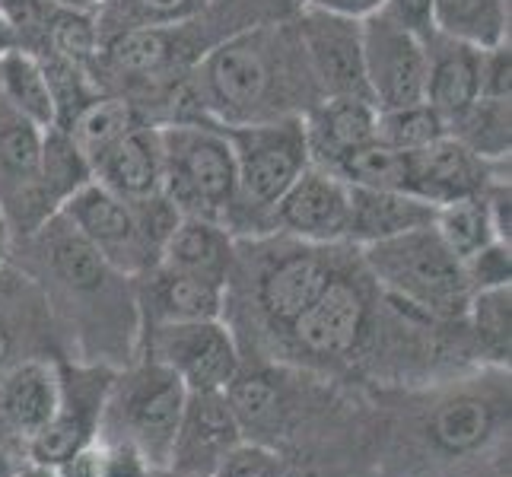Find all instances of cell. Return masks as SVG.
<instances>
[{
    "mask_svg": "<svg viewBox=\"0 0 512 477\" xmlns=\"http://www.w3.org/2000/svg\"><path fill=\"white\" fill-rule=\"evenodd\" d=\"M10 261L39 280L70 360L121 369L140 357L134 277L112 268L64 214L16 239Z\"/></svg>",
    "mask_w": 512,
    "mask_h": 477,
    "instance_id": "1",
    "label": "cell"
},
{
    "mask_svg": "<svg viewBox=\"0 0 512 477\" xmlns=\"http://www.w3.org/2000/svg\"><path fill=\"white\" fill-rule=\"evenodd\" d=\"M191 93L201 121L220 128L306 118L322 102L296 13L229 35L191 70Z\"/></svg>",
    "mask_w": 512,
    "mask_h": 477,
    "instance_id": "2",
    "label": "cell"
},
{
    "mask_svg": "<svg viewBox=\"0 0 512 477\" xmlns=\"http://www.w3.org/2000/svg\"><path fill=\"white\" fill-rule=\"evenodd\" d=\"M338 245H309L280 233L236 239L233 271L226 277L223 322L239 350L271 360L287 328L328 280Z\"/></svg>",
    "mask_w": 512,
    "mask_h": 477,
    "instance_id": "3",
    "label": "cell"
},
{
    "mask_svg": "<svg viewBox=\"0 0 512 477\" xmlns=\"http://www.w3.org/2000/svg\"><path fill=\"white\" fill-rule=\"evenodd\" d=\"M382 315V290L366 271L360 249L341 242L322 290L299 312L271 363L296 369H344L369 360Z\"/></svg>",
    "mask_w": 512,
    "mask_h": 477,
    "instance_id": "4",
    "label": "cell"
},
{
    "mask_svg": "<svg viewBox=\"0 0 512 477\" xmlns=\"http://www.w3.org/2000/svg\"><path fill=\"white\" fill-rule=\"evenodd\" d=\"M366 271L379 290L436 322H462L471 303V284L462 258L439 239L433 226L360 249Z\"/></svg>",
    "mask_w": 512,
    "mask_h": 477,
    "instance_id": "5",
    "label": "cell"
},
{
    "mask_svg": "<svg viewBox=\"0 0 512 477\" xmlns=\"http://www.w3.org/2000/svg\"><path fill=\"white\" fill-rule=\"evenodd\" d=\"M223 134L236 159V207L226 223L229 236L249 239L271 233L274 204L312 166L303 118L223 128Z\"/></svg>",
    "mask_w": 512,
    "mask_h": 477,
    "instance_id": "6",
    "label": "cell"
},
{
    "mask_svg": "<svg viewBox=\"0 0 512 477\" xmlns=\"http://www.w3.org/2000/svg\"><path fill=\"white\" fill-rule=\"evenodd\" d=\"M188 388L169 366L137 357L115 369L102 411L99 439L131 446L150 471L169 468L172 443L179 433Z\"/></svg>",
    "mask_w": 512,
    "mask_h": 477,
    "instance_id": "7",
    "label": "cell"
},
{
    "mask_svg": "<svg viewBox=\"0 0 512 477\" xmlns=\"http://www.w3.org/2000/svg\"><path fill=\"white\" fill-rule=\"evenodd\" d=\"M61 214L77 226V233L93 249L128 277L147 274L160 261L163 242L182 220V214L169 204L166 194L144 201H125L99 182L83 185L70 198Z\"/></svg>",
    "mask_w": 512,
    "mask_h": 477,
    "instance_id": "8",
    "label": "cell"
},
{
    "mask_svg": "<svg viewBox=\"0 0 512 477\" xmlns=\"http://www.w3.org/2000/svg\"><path fill=\"white\" fill-rule=\"evenodd\" d=\"M163 140V194L182 217L229 223L236 207V159L223 128L210 121H169Z\"/></svg>",
    "mask_w": 512,
    "mask_h": 477,
    "instance_id": "9",
    "label": "cell"
},
{
    "mask_svg": "<svg viewBox=\"0 0 512 477\" xmlns=\"http://www.w3.org/2000/svg\"><path fill=\"white\" fill-rule=\"evenodd\" d=\"M115 379L112 366L58 360V408L45 427L29 439L26 462L58 471L70 458L99 439L102 411Z\"/></svg>",
    "mask_w": 512,
    "mask_h": 477,
    "instance_id": "10",
    "label": "cell"
},
{
    "mask_svg": "<svg viewBox=\"0 0 512 477\" xmlns=\"http://www.w3.org/2000/svg\"><path fill=\"white\" fill-rule=\"evenodd\" d=\"M140 357L169 366L188 392H223L242 369V350L223 318L140 331Z\"/></svg>",
    "mask_w": 512,
    "mask_h": 477,
    "instance_id": "11",
    "label": "cell"
},
{
    "mask_svg": "<svg viewBox=\"0 0 512 477\" xmlns=\"http://www.w3.org/2000/svg\"><path fill=\"white\" fill-rule=\"evenodd\" d=\"M509 423V369H493V379L458 385L439 395L427 417L423 436L433 452L446 458H468L484 452Z\"/></svg>",
    "mask_w": 512,
    "mask_h": 477,
    "instance_id": "12",
    "label": "cell"
},
{
    "mask_svg": "<svg viewBox=\"0 0 512 477\" xmlns=\"http://www.w3.org/2000/svg\"><path fill=\"white\" fill-rule=\"evenodd\" d=\"M42 140L45 131L16 112L0 93V210L10 223L13 242L61 214L39 179Z\"/></svg>",
    "mask_w": 512,
    "mask_h": 477,
    "instance_id": "13",
    "label": "cell"
},
{
    "mask_svg": "<svg viewBox=\"0 0 512 477\" xmlns=\"http://www.w3.org/2000/svg\"><path fill=\"white\" fill-rule=\"evenodd\" d=\"M29 360H70L58 318L39 280L20 264H0V373Z\"/></svg>",
    "mask_w": 512,
    "mask_h": 477,
    "instance_id": "14",
    "label": "cell"
},
{
    "mask_svg": "<svg viewBox=\"0 0 512 477\" xmlns=\"http://www.w3.org/2000/svg\"><path fill=\"white\" fill-rule=\"evenodd\" d=\"M360 26L366 86L376 109H398V105L423 102L427 51H423L420 35L388 20L385 13H373Z\"/></svg>",
    "mask_w": 512,
    "mask_h": 477,
    "instance_id": "15",
    "label": "cell"
},
{
    "mask_svg": "<svg viewBox=\"0 0 512 477\" xmlns=\"http://www.w3.org/2000/svg\"><path fill=\"white\" fill-rule=\"evenodd\" d=\"M296 29L306 48L309 70L322 90V99L325 96L369 99L366 67H363V26L357 20L299 7Z\"/></svg>",
    "mask_w": 512,
    "mask_h": 477,
    "instance_id": "16",
    "label": "cell"
},
{
    "mask_svg": "<svg viewBox=\"0 0 512 477\" xmlns=\"http://www.w3.org/2000/svg\"><path fill=\"white\" fill-rule=\"evenodd\" d=\"M350 217V185L334 172L309 166L271 210V233L309 245H341Z\"/></svg>",
    "mask_w": 512,
    "mask_h": 477,
    "instance_id": "17",
    "label": "cell"
},
{
    "mask_svg": "<svg viewBox=\"0 0 512 477\" xmlns=\"http://www.w3.org/2000/svg\"><path fill=\"white\" fill-rule=\"evenodd\" d=\"M239 443H245V436L226 392H188L169 468L188 477H214L220 462Z\"/></svg>",
    "mask_w": 512,
    "mask_h": 477,
    "instance_id": "18",
    "label": "cell"
},
{
    "mask_svg": "<svg viewBox=\"0 0 512 477\" xmlns=\"http://www.w3.org/2000/svg\"><path fill=\"white\" fill-rule=\"evenodd\" d=\"M503 172H509V163H487L446 134L436 144L411 153L408 194L433 207H443L481 194Z\"/></svg>",
    "mask_w": 512,
    "mask_h": 477,
    "instance_id": "19",
    "label": "cell"
},
{
    "mask_svg": "<svg viewBox=\"0 0 512 477\" xmlns=\"http://www.w3.org/2000/svg\"><path fill=\"white\" fill-rule=\"evenodd\" d=\"M58 408V360H29L0 373V443L26 462L29 439Z\"/></svg>",
    "mask_w": 512,
    "mask_h": 477,
    "instance_id": "20",
    "label": "cell"
},
{
    "mask_svg": "<svg viewBox=\"0 0 512 477\" xmlns=\"http://www.w3.org/2000/svg\"><path fill=\"white\" fill-rule=\"evenodd\" d=\"M134 293L140 309V331L153 325L223 318V284L185 271H172L160 261L147 274L134 277Z\"/></svg>",
    "mask_w": 512,
    "mask_h": 477,
    "instance_id": "21",
    "label": "cell"
},
{
    "mask_svg": "<svg viewBox=\"0 0 512 477\" xmlns=\"http://www.w3.org/2000/svg\"><path fill=\"white\" fill-rule=\"evenodd\" d=\"M309 163L334 172L344 159L376 140V105L357 96H325L303 118Z\"/></svg>",
    "mask_w": 512,
    "mask_h": 477,
    "instance_id": "22",
    "label": "cell"
},
{
    "mask_svg": "<svg viewBox=\"0 0 512 477\" xmlns=\"http://www.w3.org/2000/svg\"><path fill=\"white\" fill-rule=\"evenodd\" d=\"M93 182L125 201L163 194V140L160 125H140L93 159Z\"/></svg>",
    "mask_w": 512,
    "mask_h": 477,
    "instance_id": "23",
    "label": "cell"
},
{
    "mask_svg": "<svg viewBox=\"0 0 512 477\" xmlns=\"http://www.w3.org/2000/svg\"><path fill=\"white\" fill-rule=\"evenodd\" d=\"M436 207L414 198L408 191L382 188H350V217L344 242L366 249L385 239H395L420 226H433Z\"/></svg>",
    "mask_w": 512,
    "mask_h": 477,
    "instance_id": "24",
    "label": "cell"
},
{
    "mask_svg": "<svg viewBox=\"0 0 512 477\" xmlns=\"http://www.w3.org/2000/svg\"><path fill=\"white\" fill-rule=\"evenodd\" d=\"M427 51V86H423V102L449 121L462 115L468 105L478 99V61L481 48L458 42L452 35L430 32L423 39Z\"/></svg>",
    "mask_w": 512,
    "mask_h": 477,
    "instance_id": "25",
    "label": "cell"
},
{
    "mask_svg": "<svg viewBox=\"0 0 512 477\" xmlns=\"http://www.w3.org/2000/svg\"><path fill=\"white\" fill-rule=\"evenodd\" d=\"M233 258L236 239L229 236V229L198 217H182L175 223L160 252V264H166V268L217 280L223 287L229 271H233Z\"/></svg>",
    "mask_w": 512,
    "mask_h": 477,
    "instance_id": "26",
    "label": "cell"
},
{
    "mask_svg": "<svg viewBox=\"0 0 512 477\" xmlns=\"http://www.w3.org/2000/svg\"><path fill=\"white\" fill-rule=\"evenodd\" d=\"M226 401L233 408L239 430L245 436V443H261L264 446V433H277L284 427L287 417V388L280 382L277 369L258 366V369H239L236 379L226 388Z\"/></svg>",
    "mask_w": 512,
    "mask_h": 477,
    "instance_id": "27",
    "label": "cell"
},
{
    "mask_svg": "<svg viewBox=\"0 0 512 477\" xmlns=\"http://www.w3.org/2000/svg\"><path fill=\"white\" fill-rule=\"evenodd\" d=\"M471 357L487 369H509L512 357V293L509 287L478 290L465 312Z\"/></svg>",
    "mask_w": 512,
    "mask_h": 477,
    "instance_id": "28",
    "label": "cell"
},
{
    "mask_svg": "<svg viewBox=\"0 0 512 477\" xmlns=\"http://www.w3.org/2000/svg\"><path fill=\"white\" fill-rule=\"evenodd\" d=\"M0 93L16 112L26 115L35 128H55L58 109L51 96V83L45 77L42 61L26 48H7L0 51Z\"/></svg>",
    "mask_w": 512,
    "mask_h": 477,
    "instance_id": "29",
    "label": "cell"
},
{
    "mask_svg": "<svg viewBox=\"0 0 512 477\" xmlns=\"http://www.w3.org/2000/svg\"><path fill=\"white\" fill-rule=\"evenodd\" d=\"M140 125H153V121H147V115L140 112L131 99L118 93H99L96 99L86 102L74 115V121L61 131L70 134V140L83 150V156L90 159V166H93V159L102 150H109L115 140H121Z\"/></svg>",
    "mask_w": 512,
    "mask_h": 477,
    "instance_id": "30",
    "label": "cell"
},
{
    "mask_svg": "<svg viewBox=\"0 0 512 477\" xmlns=\"http://www.w3.org/2000/svg\"><path fill=\"white\" fill-rule=\"evenodd\" d=\"M436 32L474 48L509 42V0H433Z\"/></svg>",
    "mask_w": 512,
    "mask_h": 477,
    "instance_id": "31",
    "label": "cell"
},
{
    "mask_svg": "<svg viewBox=\"0 0 512 477\" xmlns=\"http://www.w3.org/2000/svg\"><path fill=\"white\" fill-rule=\"evenodd\" d=\"M449 137L465 144L487 163H509L512 150V109L509 99L478 96L468 109L449 121Z\"/></svg>",
    "mask_w": 512,
    "mask_h": 477,
    "instance_id": "32",
    "label": "cell"
},
{
    "mask_svg": "<svg viewBox=\"0 0 512 477\" xmlns=\"http://www.w3.org/2000/svg\"><path fill=\"white\" fill-rule=\"evenodd\" d=\"M207 0H99L96 26L99 42L118 32L147 29V26H172L198 16Z\"/></svg>",
    "mask_w": 512,
    "mask_h": 477,
    "instance_id": "33",
    "label": "cell"
},
{
    "mask_svg": "<svg viewBox=\"0 0 512 477\" xmlns=\"http://www.w3.org/2000/svg\"><path fill=\"white\" fill-rule=\"evenodd\" d=\"M39 179L55 198L58 207H64L74 194L93 182V166L83 156V150L70 140L67 131L48 128L42 140V159H39Z\"/></svg>",
    "mask_w": 512,
    "mask_h": 477,
    "instance_id": "34",
    "label": "cell"
},
{
    "mask_svg": "<svg viewBox=\"0 0 512 477\" xmlns=\"http://www.w3.org/2000/svg\"><path fill=\"white\" fill-rule=\"evenodd\" d=\"M449 128L430 102H411L398 109H376V140L392 150L414 153L446 137Z\"/></svg>",
    "mask_w": 512,
    "mask_h": 477,
    "instance_id": "35",
    "label": "cell"
},
{
    "mask_svg": "<svg viewBox=\"0 0 512 477\" xmlns=\"http://www.w3.org/2000/svg\"><path fill=\"white\" fill-rule=\"evenodd\" d=\"M408 166L411 153L392 150L373 140L360 150H353L344 163L334 169L338 179L350 188H382V191H408Z\"/></svg>",
    "mask_w": 512,
    "mask_h": 477,
    "instance_id": "36",
    "label": "cell"
},
{
    "mask_svg": "<svg viewBox=\"0 0 512 477\" xmlns=\"http://www.w3.org/2000/svg\"><path fill=\"white\" fill-rule=\"evenodd\" d=\"M433 229L439 233L455 258H471L474 252H481L487 242H493L490 220H487V207L481 201V194L474 198H462V201H452L436 207V217H433Z\"/></svg>",
    "mask_w": 512,
    "mask_h": 477,
    "instance_id": "37",
    "label": "cell"
},
{
    "mask_svg": "<svg viewBox=\"0 0 512 477\" xmlns=\"http://www.w3.org/2000/svg\"><path fill=\"white\" fill-rule=\"evenodd\" d=\"M55 474L58 477H147L150 468L131 446L112 443V439H96L93 446H86Z\"/></svg>",
    "mask_w": 512,
    "mask_h": 477,
    "instance_id": "38",
    "label": "cell"
},
{
    "mask_svg": "<svg viewBox=\"0 0 512 477\" xmlns=\"http://www.w3.org/2000/svg\"><path fill=\"white\" fill-rule=\"evenodd\" d=\"M471 290H493V287H509L512 284V249L506 242L493 239L481 252L462 261Z\"/></svg>",
    "mask_w": 512,
    "mask_h": 477,
    "instance_id": "39",
    "label": "cell"
},
{
    "mask_svg": "<svg viewBox=\"0 0 512 477\" xmlns=\"http://www.w3.org/2000/svg\"><path fill=\"white\" fill-rule=\"evenodd\" d=\"M284 455L261 443H239L229 452L214 477H280Z\"/></svg>",
    "mask_w": 512,
    "mask_h": 477,
    "instance_id": "40",
    "label": "cell"
},
{
    "mask_svg": "<svg viewBox=\"0 0 512 477\" xmlns=\"http://www.w3.org/2000/svg\"><path fill=\"white\" fill-rule=\"evenodd\" d=\"M509 86H512V51H509V42L481 48L478 96H484V99H509Z\"/></svg>",
    "mask_w": 512,
    "mask_h": 477,
    "instance_id": "41",
    "label": "cell"
},
{
    "mask_svg": "<svg viewBox=\"0 0 512 477\" xmlns=\"http://www.w3.org/2000/svg\"><path fill=\"white\" fill-rule=\"evenodd\" d=\"M481 201L487 207V220L493 236L500 242H512V191H509V172L497 175L484 191H481Z\"/></svg>",
    "mask_w": 512,
    "mask_h": 477,
    "instance_id": "42",
    "label": "cell"
},
{
    "mask_svg": "<svg viewBox=\"0 0 512 477\" xmlns=\"http://www.w3.org/2000/svg\"><path fill=\"white\" fill-rule=\"evenodd\" d=\"M379 13H385L388 20H395L398 26L411 29L420 39H427L430 32H436L433 0H385V7Z\"/></svg>",
    "mask_w": 512,
    "mask_h": 477,
    "instance_id": "43",
    "label": "cell"
},
{
    "mask_svg": "<svg viewBox=\"0 0 512 477\" xmlns=\"http://www.w3.org/2000/svg\"><path fill=\"white\" fill-rule=\"evenodd\" d=\"M299 7L309 10H322L331 16H344V20H369L373 13H379L385 7V0H299Z\"/></svg>",
    "mask_w": 512,
    "mask_h": 477,
    "instance_id": "44",
    "label": "cell"
},
{
    "mask_svg": "<svg viewBox=\"0 0 512 477\" xmlns=\"http://www.w3.org/2000/svg\"><path fill=\"white\" fill-rule=\"evenodd\" d=\"M280 477H328L315 462H284Z\"/></svg>",
    "mask_w": 512,
    "mask_h": 477,
    "instance_id": "45",
    "label": "cell"
},
{
    "mask_svg": "<svg viewBox=\"0 0 512 477\" xmlns=\"http://www.w3.org/2000/svg\"><path fill=\"white\" fill-rule=\"evenodd\" d=\"M26 462H20L4 443H0V477H16V471H20Z\"/></svg>",
    "mask_w": 512,
    "mask_h": 477,
    "instance_id": "46",
    "label": "cell"
},
{
    "mask_svg": "<svg viewBox=\"0 0 512 477\" xmlns=\"http://www.w3.org/2000/svg\"><path fill=\"white\" fill-rule=\"evenodd\" d=\"M10 249H13V233H10V223L4 217V210H0V264L10 261Z\"/></svg>",
    "mask_w": 512,
    "mask_h": 477,
    "instance_id": "47",
    "label": "cell"
},
{
    "mask_svg": "<svg viewBox=\"0 0 512 477\" xmlns=\"http://www.w3.org/2000/svg\"><path fill=\"white\" fill-rule=\"evenodd\" d=\"M7 48H16V35L7 23V16L0 13V51H7Z\"/></svg>",
    "mask_w": 512,
    "mask_h": 477,
    "instance_id": "48",
    "label": "cell"
},
{
    "mask_svg": "<svg viewBox=\"0 0 512 477\" xmlns=\"http://www.w3.org/2000/svg\"><path fill=\"white\" fill-rule=\"evenodd\" d=\"M16 477H58L55 471H51V468H39V465H23L20 471H16Z\"/></svg>",
    "mask_w": 512,
    "mask_h": 477,
    "instance_id": "49",
    "label": "cell"
},
{
    "mask_svg": "<svg viewBox=\"0 0 512 477\" xmlns=\"http://www.w3.org/2000/svg\"><path fill=\"white\" fill-rule=\"evenodd\" d=\"M147 477H188V474H179V471H172V468H163V471H150Z\"/></svg>",
    "mask_w": 512,
    "mask_h": 477,
    "instance_id": "50",
    "label": "cell"
}]
</instances>
